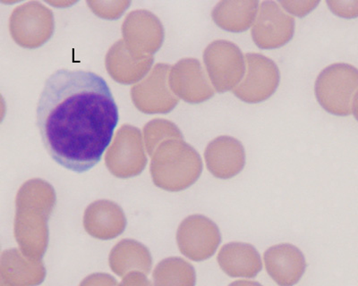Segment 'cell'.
I'll return each instance as SVG.
<instances>
[{
	"label": "cell",
	"instance_id": "obj_17",
	"mask_svg": "<svg viewBox=\"0 0 358 286\" xmlns=\"http://www.w3.org/2000/svg\"><path fill=\"white\" fill-rule=\"evenodd\" d=\"M260 2L257 0H222L212 11L214 24L230 33H244L254 24Z\"/></svg>",
	"mask_w": 358,
	"mask_h": 286
},
{
	"label": "cell",
	"instance_id": "obj_29",
	"mask_svg": "<svg viewBox=\"0 0 358 286\" xmlns=\"http://www.w3.org/2000/svg\"><path fill=\"white\" fill-rule=\"evenodd\" d=\"M49 4L55 6H60V8H64V6H69V5H72L73 2H48Z\"/></svg>",
	"mask_w": 358,
	"mask_h": 286
},
{
	"label": "cell",
	"instance_id": "obj_28",
	"mask_svg": "<svg viewBox=\"0 0 358 286\" xmlns=\"http://www.w3.org/2000/svg\"><path fill=\"white\" fill-rule=\"evenodd\" d=\"M352 114H354L355 119L358 121V92L356 95V97L354 98Z\"/></svg>",
	"mask_w": 358,
	"mask_h": 286
},
{
	"label": "cell",
	"instance_id": "obj_5",
	"mask_svg": "<svg viewBox=\"0 0 358 286\" xmlns=\"http://www.w3.org/2000/svg\"><path fill=\"white\" fill-rule=\"evenodd\" d=\"M53 13L41 2L24 3L13 11L9 30L13 40L25 49H37L52 36Z\"/></svg>",
	"mask_w": 358,
	"mask_h": 286
},
{
	"label": "cell",
	"instance_id": "obj_11",
	"mask_svg": "<svg viewBox=\"0 0 358 286\" xmlns=\"http://www.w3.org/2000/svg\"><path fill=\"white\" fill-rule=\"evenodd\" d=\"M179 250L188 259L203 262L212 257L222 241L220 229L213 220L201 215L185 218L177 235Z\"/></svg>",
	"mask_w": 358,
	"mask_h": 286
},
{
	"label": "cell",
	"instance_id": "obj_13",
	"mask_svg": "<svg viewBox=\"0 0 358 286\" xmlns=\"http://www.w3.org/2000/svg\"><path fill=\"white\" fill-rule=\"evenodd\" d=\"M206 166L219 179L238 176L245 166V151L242 142L229 135L219 136L207 145L204 151Z\"/></svg>",
	"mask_w": 358,
	"mask_h": 286
},
{
	"label": "cell",
	"instance_id": "obj_23",
	"mask_svg": "<svg viewBox=\"0 0 358 286\" xmlns=\"http://www.w3.org/2000/svg\"><path fill=\"white\" fill-rule=\"evenodd\" d=\"M279 4L282 6L284 10L287 14L292 15L293 17L303 18L312 13L320 4L319 0L317 1H290V0H282L279 1Z\"/></svg>",
	"mask_w": 358,
	"mask_h": 286
},
{
	"label": "cell",
	"instance_id": "obj_14",
	"mask_svg": "<svg viewBox=\"0 0 358 286\" xmlns=\"http://www.w3.org/2000/svg\"><path fill=\"white\" fill-rule=\"evenodd\" d=\"M264 257L268 276L280 286L295 285L305 274V256L292 244L280 243L268 248Z\"/></svg>",
	"mask_w": 358,
	"mask_h": 286
},
{
	"label": "cell",
	"instance_id": "obj_18",
	"mask_svg": "<svg viewBox=\"0 0 358 286\" xmlns=\"http://www.w3.org/2000/svg\"><path fill=\"white\" fill-rule=\"evenodd\" d=\"M46 271L37 260L27 259L17 250H6L2 255V282L9 286H34L43 282Z\"/></svg>",
	"mask_w": 358,
	"mask_h": 286
},
{
	"label": "cell",
	"instance_id": "obj_9",
	"mask_svg": "<svg viewBox=\"0 0 358 286\" xmlns=\"http://www.w3.org/2000/svg\"><path fill=\"white\" fill-rule=\"evenodd\" d=\"M171 66L157 63L151 73L131 89L136 109L145 114H167L178 106L179 98L169 86Z\"/></svg>",
	"mask_w": 358,
	"mask_h": 286
},
{
	"label": "cell",
	"instance_id": "obj_1",
	"mask_svg": "<svg viewBox=\"0 0 358 286\" xmlns=\"http://www.w3.org/2000/svg\"><path fill=\"white\" fill-rule=\"evenodd\" d=\"M117 123L113 95L95 73L59 69L45 82L37 126L45 149L60 166L76 173L96 166Z\"/></svg>",
	"mask_w": 358,
	"mask_h": 286
},
{
	"label": "cell",
	"instance_id": "obj_22",
	"mask_svg": "<svg viewBox=\"0 0 358 286\" xmlns=\"http://www.w3.org/2000/svg\"><path fill=\"white\" fill-rule=\"evenodd\" d=\"M130 4V1H87L89 8L97 17L108 20L120 18Z\"/></svg>",
	"mask_w": 358,
	"mask_h": 286
},
{
	"label": "cell",
	"instance_id": "obj_6",
	"mask_svg": "<svg viewBox=\"0 0 358 286\" xmlns=\"http://www.w3.org/2000/svg\"><path fill=\"white\" fill-rule=\"evenodd\" d=\"M246 70L241 84L233 91L238 100L248 104L264 103L276 92L280 82L279 66L261 53L245 54Z\"/></svg>",
	"mask_w": 358,
	"mask_h": 286
},
{
	"label": "cell",
	"instance_id": "obj_8",
	"mask_svg": "<svg viewBox=\"0 0 358 286\" xmlns=\"http://www.w3.org/2000/svg\"><path fill=\"white\" fill-rule=\"evenodd\" d=\"M296 31L295 18L276 1H263L251 28L252 40L259 49L276 50L287 45Z\"/></svg>",
	"mask_w": 358,
	"mask_h": 286
},
{
	"label": "cell",
	"instance_id": "obj_3",
	"mask_svg": "<svg viewBox=\"0 0 358 286\" xmlns=\"http://www.w3.org/2000/svg\"><path fill=\"white\" fill-rule=\"evenodd\" d=\"M357 92L358 69L350 63H331L316 77V100L326 112L334 116H348L352 114Z\"/></svg>",
	"mask_w": 358,
	"mask_h": 286
},
{
	"label": "cell",
	"instance_id": "obj_2",
	"mask_svg": "<svg viewBox=\"0 0 358 286\" xmlns=\"http://www.w3.org/2000/svg\"><path fill=\"white\" fill-rule=\"evenodd\" d=\"M151 171L157 186L179 192L199 179L203 161L196 149L183 140H169L162 143L153 155Z\"/></svg>",
	"mask_w": 358,
	"mask_h": 286
},
{
	"label": "cell",
	"instance_id": "obj_21",
	"mask_svg": "<svg viewBox=\"0 0 358 286\" xmlns=\"http://www.w3.org/2000/svg\"><path fill=\"white\" fill-rule=\"evenodd\" d=\"M147 151L150 155L155 151L157 146L169 140H183V135L178 127L171 121L155 119L146 123L143 129Z\"/></svg>",
	"mask_w": 358,
	"mask_h": 286
},
{
	"label": "cell",
	"instance_id": "obj_27",
	"mask_svg": "<svg viewBox=\"0 0 358 286\" xmlns=\"http://www.w3.org/2000/svg\"><path fill=\"white\" fill-rule=\"evenodd\" d=\"M229 286H263L257 282L248 280H238L231 283Z\"/></svg>",
	"mask_w": 358,
	"mask_h": 286
},
{
	"label": "cell",
	"instance_id": "obj_15",
	"mask_svg": "<svg viewBox=\"0 0 358 286\" xmlns=\"http://www.w3.org/2000/svg\"><path fill=\"white\" fill-rule=\"evenodd\" d=\"M153 57L138 60L131 57L123 40L117 41L108 50L105 66L108 75L121 84H133L142 81L151 70Z\"/></svg>",
	"mask_w": 358,
	"mask_h": 286
},
{
	"label": "cell",
	"instance_id": "obj_10",
	"mask_svg": "<svg viewBox=\"0 0 358 286\" xmlns=\"http://www.w3.org/2000/svg\"><path fill=\"white\" fill-rule=\"evenodd\" d=\"M106 165L115 176L129 178L145 170L147 158L138 128L124 125L117 132L106 154Z\"/></svg>",
	"mask_w": 358,
	"mask_h": 286
},
{
	"label": "cell",
	"instance_id": "obj_16",
	"mask_svg": "<svg viewBox=\"0 0 358 286\" xmlns=\"http://www.w3.org/2000/svg\"><path fill=\"white\" fill-rule=\"evenodd\" d=\"M217 259L220 269L231 278H254L263 269L260 254L249 243H227Z\"/></svg>",
	"mask_w": 358,
	"mask_h": 286
},
{
	"label": "cell",
	"instance_id": "obj_26",
	"mask_svg": "<svg viewBox=\"0 0 358 286\" xmlns=\"http://www.w3.org/2000/svg\"><path fill=\"white\" fill-rule=\"evenodd\" d=\"M120 286H152L151 282L141 273H130L124 278Z\"/></svg>",
	"mask_w": 358,
	"mask_h": 286
},
{
	"label": "cell",
	"instance_id": "obj_24",
	"mask_svg": "<svg viewBox=\"0 0 358 286\" xmlns=\"http://www.w3.org/2000/svg\"><path fill=\"white\" fill-rule=\"evenodd\" d=\"M329 9L338 17L353 19L358 17V0L357 1H335L328 0L326 1Z\"/></svg>",
	"mask_w": 358,
	"mask_h": 286
},
{
	"label": "cell",
	"instance_id": "obj_25",
	"mask_svg": "<svg viewBox=\"0 0 358 286\" xmlns=\"http://www.w3.org/2000/svg\"><path fill=\"white\" fill-rule=\"evenodd\" d=\"M117 282L107 274H94L86 278L80 286H117Z\"/></svg>",
	"mask_w": 358,
	"mask_h": 286
},
{
	"label": "cell",
	"instance_id": "obj_7",
	"mask_svg": "<svg viewBox=\"0 0 358 286\" xmlns=\"http://www.w3.org/2000/svg\"><path fill=\"white\" fill-rule=\"evenodd\" d=\"M124 45L131 57L143 60L152 57L164 41V27L161 20L148 10L129 13L122 25Z\"/></svg>",
	"mask_w": 358,
	"mask_h": 286
},
{
	"label": "cell",
	"instance_id": "obj_4",
	"mask_svg": "<svg viewBox=\"0 0 358 286\" xmlns=\"http://www.w3.org/2000/svg\"><path fill=\"white\" fill-rule=\"evenodd\" d=\"M203 59L210 81L219 93L234 91L244 78L245 55L232 41H212L204 50Z\"/></svg>",
	"mask_w": 358,
	"mask_h": 286
},
{
	"label": "cell",
	"instance_id": "obj_20",
	"mask_svg": "<svg viewBox=\"0 0 358 286\" xmlns=\"http://www.w3.org/2000/svg\"><path fill=\"white\" fill-rule=\"evenodd\" d=\"M153 280L155 286H194L196 270L181 257H169L156 266Z\"/></svg>",
	"mask_w": 358,
	"mask_h": 286
},
{
	"label": "cell",
	"instance_id": "obj_12",
	"mask_svg": "<svg viewBox=\"0 0 358 286\" xmlns=\"http://www.w3.org/2000/svg\"><path fill=\"white\" fill-rule=\"evenodd\" d=\"M169 82L176 96L190 104L206 103L216 92L206 68L193 57H185L176 63L169 73Z\"/></svg>",
	"mask_w": 358,
	"mask_h": 286
},
{
	"label": "cell",
	"instance_id": "obj_19",
	"mask_svg": "<svg viewBox=\"0 0 358 286\" xmlns=\"http://www.w3.org/2000/svg\"><path fill=\"white\" fill-rule=\"evenodd\" d=\"M110 265L113 272L120 276L131 270H140L147 275L152 269V257L142 244L124 240L112 250Z\"/></svg>",
	"mask_w": 358,
	"mask_h": 286
}]
</instances>
